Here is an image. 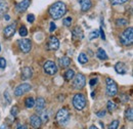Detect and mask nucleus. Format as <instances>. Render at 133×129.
Listing matches in <instances>:
<instances>
[{"label":"nucleus","mask_w":133,"mask_h":129,"mask_svg":"<svg viewBox=\"0 0 133 129\" xmlns=\"http://www.w3.org/2000/svg\"><path fill=\"white\" fill-rule=\"evenodd\" d=\"M17 113H18V110H17V107H14L11 110H10V114L15 117V116H17Z\"/></svg>","instance_id":"34"},{"label":"nucleus","mask_w":133,"mask_h":129,"mask_svg":"<svg viewBox=\"0 0 133 129\" xmlns=\"http://www.w3.org/2000/svg\"><path fill=\"white\" fill-rule=\"evenodd\" d=\"M22 79L23 80H27V79H30L32 78L33 76V70L30 68V67H25L23 70H22Z\"/></svg>","instance_id":"15"},{"label":"nucleus","mask_w":133,"mask_h":129,"mask_svg":"<svg viewBox=\"0 0 133 129\" xmlns=\"http://www.w3.org/2000/svg\"><path fill=\"white\" fill-rule=\"evenodd\" d=\"M55 119H56V122L59 125H66V123L69 122V120H70V112H69V110L66 109V108L61 109L56 113Z\"/></svg>","instance_id":"4"},{"label":"nucleus","mask_w":133,"mask_h":129,"mask_svg":"<svg viewBox=\"0 0 133 129\" xmlns=\"http://www.w3.org/2000/svg\"><path fill=\"white\" fill-rule=\"evenodd\" d=\"M31 89H32V86H31L30 84H28V83H22V84H19L17 88H16V90H15V95H16V96H22V95H24L26 92L30 91Z\"/></svg>","instance_id":"8"},{"label":"nucleus","mask_w":133,"mask_h":129,"mask_svg":"<svg viewBox=\"0 0 133 129\" xmlns=\"http://www.w3.org/2000/svg\"><path fill=\"white\" fill-rule=\"evenodd\" d=\"M96 56H97L99 60H101V61H105V60H108V59H109V57H108L107 52H105L102 48H98L97 52H96Z\"/></svg>","instance_id":"21"},{"label":"nucleus","mask_w":133,"mask_h":129,"mask_svg":"<svg viewBox=\"0 0 133 129\" xmlns=\"http://www.w3.org/2000/svg\"><path fill=\"white\" fill-rule=\"evenodd\" d=\"M73 87L75 89H82L85 84H86V79H85V76L82 75V74H77L74 76L73 78Z\"/></svg>","instance_id":"6"},{"label":"nucleus","mask_w":133,"mask_h":129,"mask_svg":"<svg viewBox=\"0 0 133 129\" xmlns=\"http://www.w3.org/2000/svg\"><path fill=\"white\" fill-rule=\"evenodd\" d=\"M128 0H110L112 5H120V4H124L126 3Z\"/></svg>","instance_id":"30"},{"label":"nucleus","mask_w":133,"mask_h":129,"mask_svg":"<svg viewBox=\"0 0 133 129\" xmlns=\"http://www.w3.org/2000/svg\"><path fill=\"white\" fill-rule=\"evenodd\" d=\"M79 3L81 5V9L82 11H87L91 8V1L90 0H79Z\"/></svg>","instance_id":"19"},{"label":"nucleus","mask_w":133,"mask_h":129,"mask_svg":"<svg viewBox=\"0 0 133 129\" xmlns=\"http://www.w3.org/2000/svg\"><path fill=\"white\" fill-rule=\"evenodd\" d=\"M120 41L125 46H130L133 42V28H127L120 36Z\"/></svg>","instance_id":"2"},{"label":"nucleus","mask_w":133,"mask_h":129,"mask_svg":"<svg viewBox=\"0 0 133 129\" xmlns=\"http://www.w3.org/2000/svg\"><path fill=\"white\" fill-rule=\"evenodd\" d=\"M89 129H98V128H97L96 126H94V125H91V126L89 127Z\"/></svg>","instance_id":"45"},{"label":"nucleus","mask_w":133,"mask_h":129,"mask_svg":"<svg viewBox=\"0 0 133 129\" xmlns=\"http://www.w3.org/2000/svg\"><path fill=\"white\" fill-rule=\"evenodd\" d=\"M128 24V21L127 20H125V18H123V17H120V18H118L116 21V25L118 27H122V26H126Z\"/></svg>","instance_id":"27"},{"label":"nucleus","mask_w":133,"mask_h":129,"mask_svg":"<svg viewBox=\"0 0 133 129\" xmlns=\"http://www.w3.org/2000/svg\"><path fill=\"white\" fill-rule=\"evenodd\" d=\"M63 23H64V25H65L66 27H70V26H71V24H72V17H71V16H69V17L64 18V20H63Z\"/></svg>","instance_id":"32"},{"label":"nucleus","mask_w":133,"mask_h":129,"mask_svg":"<svg viewBox=\"0 0 133 129\" xmlns=\"http://www.w3.org/2000/svg\"><path fill=\"white\" fill-rule=\"evenodd\" d=\"M117 93H118V86L116 82L111 78H107V94L112 97L117 95Z\"/></svg>","instance_id":"5"},{"label":"nucleus","mask_w":133,"mask_h":129,"mask_svg":"<svg viewBox=\"0 0 133 129\" xmlns=\"http://www.w3.org/2000/svg\"><path fill=\"white\" fill-rule=\"evenodd\" d=\"M83 37H84L83 31H82V29L80 27H76L73 30V32H72V38H73V40H81Z\"/></svg>","instance_id":"16"},{"label":"nucleus","mask_w":133,"mask_h":129,"mask_svg":"<svg viewBox=\"0 0 133 129\" xmlns=\"http://www.w3.org/2000/svg\"><path fill=\"white\" fill-rule=\"evenodd\" d=\"M59 47V40L55 36H51L48 40L47 48L48 50H57Z\"/></svg>","instance_id":"10"},{"label":"nucleus","mask_w":133,"mask_h":129,"mask_svg":"<svg viewBox=\"0 0 133 129\" xmlns=\"http://www.w3.org/2000/svg\"><path fill=\"white\" fill-rule=\"evenodd\" d=\"M74 76H75V72H74V70L69 69L66 73H65V76H64V77H65V80L66 81H71V80H73Z\"/></svg>","instance_id":"22"},{"label":"nucleus","mask_w":133,"mask_h":129,"mask_svg":"<svg viewBox=\"0 0 133 129\" xmlns=\"http://www.w3.org/2000/svg\"><path fill=\"white\" fill-rule=\"evenodd\" d=\"M0 50H1V46H0Z\"/></svg>","instance_id":"46"},{"label":"nucleus","mask_w":133,"mask_h":129,"mask_svg":"<svg viewBox=\"0 0 133 129\" xmlns=\"http://www.w3.org/2000/svg\"><path fill=\"white\" fill-rule=\"evenodd\" d=\"M71 64V59L69 56H62L59 60H58V64L61 68H68Z\"/></svg>","instance_id":"18"},{"label":"nucleus","mask_w":133,"mask_h":129,"mask_svg":"<svg viewBox=\"0 0 133 129\" xmlns=\"http://www.w3.org/2000/svg\"><path fill=\"white\" fill-rule=\"evenodd\" d=\"M125 118L128 120V121H132L133 120V110L132 108H129L125 111Z\"/></svg>","instance_id":"24"},{"label":"nucleus","mask_w":133,"mask_h":129,"mask_svg":"<svg viewBox=\"0 0 133 129\" xmlns=\"http://www.w3.org/2000/svg\"><path fill=\"white\" fill-rule=\"evenodd\" d=\"M4 96H6V99H7V101L8 102H10L11 100H10V97H9V94H8V92H4Z\"/></svg>","instance_id":"41"},{"label":"nucleus","mask_w":133,"mask_h":129,"mask_svg":"<svg viewBox=\"0 0 133 129\" xmlns=\"http://www.w3.org/2000/svg\"><path fill=\"white\" fill-rule=\"evenodd\" d=\"M35 107H36V111L38 113L42 112L44 110V108H45V100H44V98L43 97H38L36 102H35Z\"/></svg>","instance_id":"17"},{"label":"nucleus","mask_w":133,"mask_h":129,"mask_svg":"<svg viewBox=\"0 0 133 129\" xmlns=\"http://www.w3.org/2000/svg\"><path fill=\"white\" fill-rule=\"evenodd\" d=\"M30 123H31V126L35 129H39L42 125V120L39 116L37 115H32L30 117Z\"/></svg>","instance_id":"11"},{"label":"nucleus","mask_w":133,"mask_h":129,"mask_svg":"<svg viewBox=\"0 0 133 129\" xmlns=\"http://www.w3.org/2000/svg\"><path fill=\"white\" fill-rule=\"evenodd\" d=\"M43 70L49 76H53L54 74L57 73V67H56V64H54L53 62H51V61H47L45 64H43Z\"/></svg>","instance_id":"7"},{"label":"nucleus","mask_w":133,"mask_h":129,"mask_svg":"<svg viewBox=\"0 0 133 129\" xmlns=\"http://www.w3.org/2000/svg\"><path fill=\"white\" fill-rule=\"evenodd\" d=\"M121 129H125V128H121Z\"/></svg>","instance_id":"47"},{"label":"nucleus","mask_w":133,"mask_h":129,"mask_svg":"<svg viewBox=\"0 0 133 129\" xmlns=\"http://www.w3.org/2000/svg\"><path fill=\"white\" fill-rule=\"evenodd\" d=\"M73 106L76 110L82 111L86 107V97L82 93H77L73 97Z\"/></svg>","instance_id":"3"},{"label":"nucleus","mask_w":133,"mask_h":129,"mask_svg":"<svg viewBox=\"0 0 133 129\" xmlns=\"http://www.w3.org/2000/svg\"><path fill=\"white\" fill-rule=\"evenodd\" d=\"M98 37H99V32H98L97 30L92 31V32L90 33V35H89V39H90V40L96 39V38H98Z\"/></svg>","instance_id":"29"},{"label":"nucleus","mask_w":133,"mask_h":129,"mask_svg":"<svg viewBox=\"0 0 133 129\" xmlns=\"http://www.w3.org/2000/svg\"><path fill=\"white\" fill-rule=\"evenodd\" d=\"M4 18H5L6 21H9V18H10V16H8V15H4Z\"/></svg>","instance_id":"44"},{"label":"nucleus","mask_w":133,"mask_h":129,"mask_svg":"<svg viewBox=\"0 0 133 129\" xmlns=\"http://www.w3.org/2000/svg\"><path fill=\"white\" fill-rule=\"evenodd\" d=\"M119 127V121L118 120H114L111 122L110 126H109V129H118Z\"/></svg>","instance_id":"31"},{"label":"nucleus","mask_w":133,"mask_h":129,"mask_svg":"<svg viewBox=\"0 0 133 129\" xmlns=\"http://www.w3.org/2000/svg\"><path fill=\"white\" fill-rule=\"evenodd\" d=\"M66 5L63 1H57L49 7V16L53 20H58L66 15Z\"/></svg>","instance_id":"1"},{"label":"nucleus","mask_w":133,"mask_h":129,"mask_svg":"<svg viewBox=\"0 0 133 129\" xmlns=\"http://www.w3.org/2000/svg\"><path fill=\"white\" fill-rule=\"evenodd\" d=\"M17 129H28V128H27L26 125H19V126L17 127Z\"/></svg>","instance_id":"43"},{"label":"nucleus","mask_w":133,"mask_h":129,"mask_svg":"<svg viewBox=\"0 0 133 129\" xmlns=\"http://www.w3.org/2000/svg\"><path fill=\"white\" fill-rule=\"evenodd\" d=\"M18 46H19V49L22 50V52L28 53L32 49V42L30 39H22L18 41Z\"/></svg>","instance_id":"9"},{"label":"nucleus","mask_w":133,"mask_h":129,"mask_svg":"<svg viewBox=\"0 0 133 129\" xmlns=\"http://www.w3.org/2000/svg\"><path fill=\"white\" fill-rule=\"evenodd\" d=\"M121 98H122V99H121L122 102H128V101H129V96H128V95H124V94H123V95H121Z\"/></svg>","instance_id":"39"},{"label":"nucleus","mask_w":133,"mask_h":129,"mask_svg":"<svg viewBox=\"0 0 133 129\" xmlns=\"http://www.w3.org/2000/svg\"><path fill=\"white\" fill-rule=\"evenodd\" d=\"M18 33H19V35H21L22 37H26V36L28 35V30H27V28H26L25 26H22V27L19 28V30H18Z\"/></svg>","instance_id":"28"},{"label":"nucleus","mask_w":133,"mask_h":129,"mask_svg":"<svg viewBox=\"0 0 133 129\" xmlns=\"http://www.w3.org/2000/svg\"><path fill=\"white\" fill-rule=\"evenodd\" d=\"M30 3H31V0H23L21 1L19 3H17V6H16V9L18 12H24L28 9V7L30 6Z\"/></svg>","instance_id":"12"},{"label":"nucleus","mask_w":133,"mask_h":129,"mask_svg":"<svg viewBox=\"0 0 133 129\" xmlns=\"http://www.w3.org/2000/svg\"><path fill=\"white\" fill-rule=\"evenodd\" d=\"M16 30H17V26H16V24L8 25V26L4 29V31H3V33H4V37H5V38H10L11 36L15 35Z\"/></svg>","instance_id":"13"},{"label":"nucleus","mask_w":133,"mask_h":129,"mask_svg":"<svg viewBox=\"0 0 133 129\" xmlns=\"http://www.w3.org/2000/svg\"><path fill=\"white\" fill-rule=\"evenodd\" d=\"M115 70H116L117 73L120 74V75H125L128 72V69H127L126 64H124V63H122V62L117 63L116 66H115Z\"/></svg>","instance_id":"14"},{"label":"nucleus","mask_w":133,"mask_h":129,"mask_svg":"<svg viewBox=\"0 0 133 129\" xmlns=\"http://www.w3.org/2000/svg\"><path fill=\"white\" fill-rule=\"evenodd\" d=\"M55 29H56V25H55V23H54V22H51V23H50L49 31H50V32H53Z\"/></svg>","instance_id":"37"},{"label":"nucleus","mask_w":133,"mask_h":129,"mask_svg":"<svg viewBox=\"0 0 133 129\" xmlns=\"http://www.w3.org/2000/svg\"><path fill=\"white\" fill-rule=\"evenodd\" d=\"M6 67V61L3 57H0V69H5Z\"/></svg>","instance_id":"33"},{"label":"nucleus","mask_w":133,"mask_h":129,"mask_svg":"<svg viewBox=\"0 0 133 129\" xmlns=\"http://www.w3.org/2000/svg\"><path fill=\"white\" fill-rule=\"evenodd\" d=\"M96 83H97V79H96V78H92L91 80L89 81V84H90V86H94Z\"/></svg>","instance_id":"40"},{"label":"nucleus","mask_w":133,"mask_h":129,"mask_svg":"<svg viewBox=\"0 0 133 129\" xmlns=\"http://www.w3.org/2000/svg\"><path fill=\"white\" fill-rule=\"evenodd\" d=\"M25 106H26V108H28V109L34 108V106H35V99H34L33 97H28V98H26V100H25Z\"/></svg>","instance_id":"23"},{"label":"nucleus","mask_w":133,"mask_h":129,"mask_svg":"<svg viewBox=\"0 0 133 129\" xmlns=\"http://www.w3.org/2000/svg\"><path fill=\"white\" fill-rule=\"evenodd\" d=\"M27 20H28L29 23L32 24V23H34V21H35V16L32 15V14H31V15H28V18H27Z\"/></svg>","instance_id":"36"},{"label":"nucleus","mask_w":133,"mask_h":129,"mask_svg":"<svg viewBox=\"0 0 133 129\" xmlns=\"http://www.w3.org/2000/svg\"><path fill=\"white\" fill-rule=\"evenodd\" d=\"M43 121H44V122L48 121V117H47V115H46V114H44V115H43Z\"/></svg>","instance_id":"42"},{"label":"nucleus","mask_w":133,"mask_h":129,"mask_svg":"<svg viewBox=\"0 0 133 129\" xmlns=\"http://www.w3.org/2000/svg\"><path fill=\"white\" fill-rule=\"evenodd\" d=\"M107 108H108V111H109V112H114V111L117 109V105L114 102V101L110 100V101H108Z\"/></svg>","instance_id":"26"},{"label":"nucleus","mask_w":133,"mask_h":129,"mask_svg":"<svg viewBox=\"0 0 133 129\" xmlns=\"http://www.w3.org/2000/svg\"><path fill=\"white\" fill-rule=\"evenodd\" d=\"M78 62L82 64H86V63L88 62V57H87V55H86L85 53H83V52H82V53H80V54H79V56H78Z\"/></svg>","instance_id":"25"},{"label":"nucleus","mask_w":133,"mask_h":129,"mask_svg":"<svg viewBox=\"0 0 133 129\" xmlns=\"http://www.w3.org/2000/svg\"><path fill=\"white\" fill-rule=\"evenodd\" d=\"M105 113H107V112H105L104 110H101V111H98V112L96 113V116L99 117V118H102V117L105 116Z\"/></svg>","instance_id":"35"},{"label":"nucleus","mask_w":133,"mask_h":129,"mask_svg":"<svg viewBox=\"0 0 133 129\" xmlns=\"http://www.w3.org/2000/svg\"><path fill=\"white\" fill-rule=\"evenodd\" d=\"M8 10V4L5 0H0V16H4Z\"/></svg>","instance_id":"20"},{"label":"nucleus","mask_w":133,"mask_h":129,"mask_svg":"<svg viewBox=\"0 0 133 129\" xmlns=\"http://www.w3.org/2000/svg\"><path fill=\"white\" fill-rule=\"evenodd\" d=\"M98 32H99V36L101 37V39H102V40H105V35H104L103 30H102V27H100V29Z\"/></svg>","instance_id":"38"}]
</instances>
